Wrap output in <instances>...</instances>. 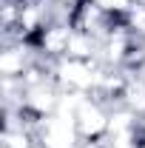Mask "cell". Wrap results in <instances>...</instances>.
Masks as SVG:
<instances>
[{"label": "cell", "mask_w": 145, "mask_h": 148, "mask_svg": "<svg viewBox=\"0 0 145 148\" xmlns=\"http://www.w3.org/2000/svg\"><path fill=\"white\" fill-rule=\"evenodd\" d=\"M108 120H111V108H105L91 94L80 97V103L74 108V123L80 131V140H103L108 134Z\"/></svg>", "instance_id": "cell-1"}, {"label": "cell", "mask_w": 145, "mask_h": 148, "mask_svg": "<svg viewBox=\"0 0 145 148\" xmlns=\"http://www.w3.org/2000/svg\"><path fill=\"white\" fill-rule=\"evenodd\" d=\"M34 60L40 57L29 43H9L0 51V77H23Z\"/></svg>", "instance_id": "cell-2"}, {"label": "cell", "mask_w": 145, "mask_h": 148, "mask_svg": "<svg viewBox=\"0 0 145 148\" xmlns=\"http://www.w3.org/2000/svg\"><path fill=\"white\" fill-rule=\"evenodd\" d=\"M77 148H103V140H80Z\"/></svg>", "instance_id": "cell-3"}]
</instances>
